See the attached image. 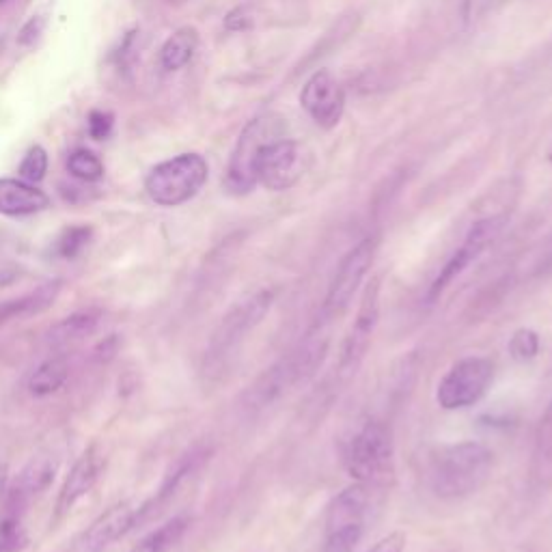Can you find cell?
<instances>
[{"mask_svg": "<svg viewBox=\"0 0 552 552\" xmlns=\"http://www.w3.org/2000/svg\"><path fill=\"white\" fill-rule=\"evenodd\" d=\"M26 542L18 516L9 514L0 520V552H20Z\"/></svg>", "mask_w": 552, "mask_h": 552, "instance_id": "cell-27", "label": "cell"}, {"mask_svg": "<svg viewBox=\"0 0 552 552\" xmlns=\"http://www.w3.org/2000/svg\"><path fill=\"white\" fill-rule=\"evenodd\" d=\"M492 7V0H462L464 20H477L483 11Z\"/></svg>", "mask_w": 552, "mask_h": 552, "instance_id": "cell-32", "label": "cell"}, {"mask_svg": "<svg viewBox=\"0 0 552 552\" xmlns=\"http://www.w3.org/2000/svg\"><path fill=\"white\" fill-rule=\"evenodd\" d=\"M98 322H100V313H93V311L69 315L57 326H52L48 341L52 348H65V345H72L89 337L93 330L98 328Z\"/></svg>", "mask_w": 552, "mask_h": 552, "instance_id": "cell-19", "label": "cell"}, {"mask_svg": "<svg viewBox=\"0 0 552 552\" xmlns=\"http://www.w3.org/2000/svg\"><path fill=\"white\" fill-rule=\"evenodd\" d=\"M104 464H106L104 455L95 447L80 455L78 462L72 468V473L67 475L59 494L57 507L61 514L69 512V509H72L82 496H87L95 488V483H98V479L104 473Z\"/></svg>", "mask_w": 552, "mask_h": 552, "instance_id": "cell-14", "label": "cell"}, {"mask_svg": "<svg viewBox=\"0 0 552 552\" xmlns=\"http://www.w3.org/2000/svg\"><path fill=\"white\" fill-rule=\"evenodd\" d=\"M408 544V537L402 531H393L386 537H382L380 542H376L367 552H404Z\"/></svg>", "mask_w": 552, "mask_h": 552, "instance_id": "cell-29", "label": "cell"}, {"mask_svg": "<svg viewBox=\"0 0 552 552\" xmlns=\"http://www.w3.org/2000/svg\"><path fill=\"white\" fill-rule=\"evenodd\" d=\"M67 171L72 177L80 179V182L93 184V182H100V179L104 177V164L98 156L91 154L89 149H78L72 156H69Z\"/></svg>", "mask_w": 552, "mask_h": 552, "instance_id": "cell-23", "label": "cell"}, {"mask_svg": "<svg viewBox=\"0 0 552 552\" xmlns=\"http://www.w3.org/2000/svg\"><path fill=\"white\" fill-rule=\"evenodd\" d=\"M529 483L535 494H546L552 488V397L535 430Z\"/></svg>", "mask_w": 552, "mask_h": 552, "instance_id": "cell-16", "label": "cell"}, {"mask_svg": "<svg viewBox=\"0 0 552 552\" xmlns=\"http://www.w3.org/2000/svg\"><path fill=\"white\" fill-rule=\"evenodd\" d=\"M188 529V518H173L160 529L151 531L141 544L134 546L132 552H169L179 540H182Z\"/></svg>", "mask_w": 552, "mask_h": 552, "instance_id": "cell-22", "label": "cell"}, {"mask_svg": "<svg viewBox=\"0 0 552 552\" xmlns=\"http://www.w3.org/2000/svg\"><path fill=\"white\" fill-rule=\"evenodd\" d=\"M285 136V121L276 115H261L242 130L238 145L233 149L225 188L231 195H248L257 186V158L268 143Z\"/></svg>", "mask_w": 552, "mask_h": 552, "instance_id": "cell-4", "label": "cell"}, {"mask_svg": "<svg viewBox=\"0 0 552 552\" xmlns=\"http://www.w3.org/2000/svg\"><path fill=\"white\" fill-rule=\"evenodd\" d=\"M505 225H507V216H488V218H481V220H477V223H473V227L466 233L464 242L455 248V253L447 259V264L440 268L430 289H427V294H425L427 305H434V302H438L440 296H443L447 289L455 281H458L460 276L468 268H471L496 240H499Z\"/></svg>", "mask_w": 552, "mask_h": 552, "instance_id": "cell-8", "label": "cell"}, {"mask_svg": "<svg viewBox=\"0 0 552 552\" xmlns=\"http://www.w3.org/2000/svg\"><path fill=\"white\" fill-rule=\"evenodd\" d=\"M69 378V365L63 356H54L48 358L46 363H41L35 374L29 380V391L35 397H48L52 393H57L65 380Z\"/></svg>", "mask_w": 552, "mask_h": 552, "instance_id": "cell-21", "label": "cell"}, {"mask_svg": "<svg viewBox=\"0 0 552 552\" xmlns=\"http://www.w3.org/2000/svg\"><path fill=\"white\" fill-rule=\"evenodd\" d=\"M494 382V363L486 356L455 361L436 386V402L443 410H466L479 404Z\"/></svg>", "mask_w": 552, "mask_h": 552, "instance_id": "cell-7", "label": "cell"}, {"mask_svg": "<svg viewBox=\"0 0 552 552\" xmlns=\"http://www.w3.org/2000/svg\"><path fill=\"white\" fill-rule=\"evenodd\" d=\"M138 520H141V509H134L130 503H119L110 507L106 514L91 522V527H87L76 537L67 552H104L119 537L134 529Z\"/></svg>", "mask_w": 552, "mask_h": 552, "instance_id": "cell-13", "label": "cell"}, {"mask_svg": "<svg viewBox=\"0 0 552 552\" xmlns=\"http://www.w3.org/2000/svg\"><path fill=\"white\" fill-rule=\"evenodd\" d=\"M207 162L199 154H182L151 169L145 179L149 199L162 207L182 205L199 195L207 182Z\"/></svg>", "mask_w": 552, "mask_h": 552, "instance_id": "cell-5", "label": "cell"}, {"mask_svg": "<svg viewBox=\"0 0 552 552\" xmlns=\"http://www.w3.org/2000/svg\"><path fill=\"white\" fill-rule=\"evenodd\" d=\"M393 432L380 419L363 423L345 449V471L358 483H374L391 473L393 466Z\"/></svg>", "mask_w": 552, "mask_h": 552, "instance_id": "cell-3", "label": "cell"}, {"mask_svg": "<svg viewBox=\"0 0 552 552\" xmlns=\"http://www.w3.org/2000/svg\"><path fill=\"white\" fill-rule=\"evenodd\" d=\"M492 473V453L475 440L440 447L427 462V486L443 501L477 494Z\"/></svg>", "mask_w": 552, "mask_h": 552, "instance_id": "cell-1", "label": "cell"}, {"mask_svg": "<svg viewBox=\"0 0 552 552\" xmlns=\"http://www.w3.org/2000/svg\"><path fill=\"white\" fill-rule=\"evenodd\" d=\"M369 490L365 483H352L339 492L326 509L324 552H354L365 535Z\"/></svg>", "mask_w": 552, "mask_h": 552, "instance_id": "cell-6", "label": "cell"}, {"mask_svg": "<svg viewBox=\"0 0 552 552\" xmlns=\"http://www.w3.org/2000/svg\"><path fill=\"white\" fill-rule=\"evenodd\" d=\"M50 205L46 192L20 179H0V214L31 216L44 212Z\"/></svg>", "mask_w": 552, "mask_h": 552, "instance_id": "cell-17", "label": "cell"}, {"mask_svg": "<svg viewBox=\"0 0 552 552\" xmlns=\"http://www.w3.org/2000/svg\"><path fill=\"white\" fill-rule=\"evenodd\" d=\"M197 46H199V35L195 29L186 26V29L175 31L160 50L162 67L167 69V72H177V69H182L184 65L190 63L192 57H195Z\"/></svg>", "mask_w": 552, "mask_h": 552, "instance_id": "cell-20", "label": "cell"}, {"mask_svg": "<svg viewBox=\"0 0 552 552\" xmlns=\"http://www.w3.org/2000/svg\"><path fill=\"white\" fill-rule=\"evenodd\" d=\"M376 248V238H365L345 253V257L339 261V266L335 270L333 281H330L324 305L317 315L324 317L328 322H335L337 317H341L350 309L356 292L367 279L371 266H374Z\"/></svg>", "mask_w": 552, "mask_h": 552, "instance_id": "cell-9", "label": "cell"}, {"mask_svg": "<svg viewBox=\"0 0 552 552\" xmlns=\"http://www.w3.org/2000/svg\"><path fill=\"white\" fill-rule=\"evenodd\" d=\"M91 227H69L54 242V255L61 259H76L91 242Z\"/></svg>", "mask_w": 552, "mask_h": 552, "instance_id": "cell-24", "label": "cell"}, {"mask_svg": "<svg viewBox=\"0 0 552 552\" xmlns=\"http://www.w3.org/2000/svg\"><path fill=\"white\" fill-rule=\"evenodd\" d=\"M272 305V289H259L253 296L240 300L236 307L229 309V313L220 320V324L212 333L210 343H207V350L203 356V374L207 378H218L223 374L233 358L238 356L248 335L266 320Z\"/></svg>", "mask_w": 552, "mask_h": 552, "instance_id": "cell-2", "label": "cell"}, {"mask_svg": "<svg viewBox=\"0 0 552 552\" xmlns=\"http://www.w3.org/2000/svg\"><path fill=\"white\" fill-rule=\"evenodd\" d=\"M507 348L514 361L518 363L533 361V358L540 354V335L531 328H520L512 335V339H509Z\"/></svg>", "mask_w": 552, "mask_h": 552, "instance_id": "cell-25", "label": "cell"}, {"mask_svg": "<svg viewBox=\"0 0 552 552\" xmlns=\"http://www.w3.org/2000/svg\"><path fill=\"white\" fill-rule=\"evenodd\" d=\"M248 26H251V18H248V13H246L244 7H236V9L227 13V18H225V29L227 31L238 33V31H246Z\"/></svg>", "mask_w": 552, "mask_h": 552, "instance_id": "cell-31", "label": "cell"}, {"mask_svg": "<svg viewBox=\"0 0 552 552\" xmlns=\"http://www.w3.org/2000/svg\"><path fill=\"white\" fill-rule=\"evenodd\" d=\"M378 320H380V279H371V283L363 292L361 307L356 311L354 322L341 343L339 361H337L339 380L348 382L350 378L356 376V371L365 363L371 341H374V335H376Z\"/></svg>", "mask_w": 552, "mask_h": 552, "instance_id": "cell-10", "label": "cell"}, {"mask_svg": "<svg viewBox=\"0 0 552 552\" xmlns=\"http://www.w3.org/2000/svg\"><path fill=\"white\" fill-rule=\"evenodd\" d=\"M46 171H48L46 149L39 147V145L31 147L29 154L24 156V160L20 164V177L24 179V182L37 184V182H41V179L46 177Z\"/></svg>", "mask_w": 552, "mask_h": 552, "instance_id": "cell-26", "label": "cell"}, {"mask_svg": "<svg viewBox=\"0 0 552 552\" xmlns=\"http://www.w3.org/2000/svg\"><path fill=\"white\" fill-rule=\"evenodd\" d=\"M300 106L307 110V115L317 123V126L330 130L335 128L343 117L345 110V93L339 85V80L320 69L315 72L300 91Z\"/></svg>", "mask_w": 552, "mask_h": 552, "instance_id": "cell-12", "label": "cell"}, {"mask_svg": "<svg viewBox=\"0 0 552 552\" xmlns=\"http://www.w3.org/2000/svg\"><path fill=\"white\" fill-rule=\"evenodd\" d=\"M307 167V149L292 138L281 136L261 149L257 158V184L274 192L289 190L300 182Z\"/></svg>", "mask_w": 552, "mask_h": 552, "instance_id": "cell-11", "label": "cell"}, {"mask_svg": "<svg viewBox=\"0 0 552 552\" xmlns=\"http://www.w3.org/2000/svg\"><path fill=\"white\" fill-rule=\"evenodd\" d=\"M113 132V115L102 113V110H93L89 115V134L95 141H104Z\"/></svg>", "mask_w": 552, "mask_h": 552, "instance_id": "cell-28", "label": "cell"}, {"mask_svg": "<svg viewBox=\"0 0 552 552\" xmlns=\"http://www.w3.org/2000/svg\"><path fill=\"white\" fill-rule=\"evenodd\" d=\"M548 160L552 162V145H550V149H548Z\"/></svg>", "mask_w": 552, "mask_h": 552, "instance_id": "cell-33", "label": "cell"}, {"mask_svg": "<svg viewBox=\"0 0 552 552\" xmlns=\"http://www.w3.org/2000/svg\"><path fill=\"white\" fill-rule=\"evenodd\" d=\"M59 462L52 455H37L22 468L16 483L9 492V509H20L29 505L35 496L44 494L57 477Z\"/></svg>", "mask_w": 552, "mask_h": 552, "instance_id": "cell-15", "label": "cell"}, {"mask_svg": "<svg viewBox=\"0 0 552 552\" xmlns=\"http://www.w3.org/2000/svg\"><path fill=\"white\" fill-rule=\"evenodd\" d=\"M44 26H46V20L41 18V16L31 18L29 22H26V24L22 26V31H20V35H18V41H20L22 46H31V44H35V41L39 39V35L44 33Z\"/></svg>", "mask_w": 552, "mask_h": 552, "instance_id": "cell-30", "label": "cell"}, {"mask_svg": "<svg viewBox=\"0 0 552 552\" xmlns=\"http://www.w3.org/2000/svg\"><path fill=\"white\" fill-rule=\"evenodd\" d=\"M5 3V0H0V5H3Z\"/></svg>", "mask_w": 552, "mask_h": 552, "instance_id": "cell-34", "label": "cell"}, {"mask_svg": "<svg viewBox=\"0 0 552 552\" xmlns=\"http://www.w3.org/2000/svg\"><path fill=\"white\" fill-rule=\"evenodd\" d=\"M59 292H61V283L54 281L37 287L31 294H24L20 298L3 302V305H0V326L11 320H22V317L46 311L52 302L57 300Z\"/></svg>", "mask_w": 552, "mask_h": 552, "instance_id": "cell-18", "label": "cell"}]
</instances>
